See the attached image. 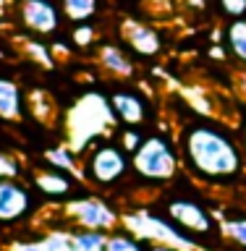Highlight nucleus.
Returning a JSON list of instances; mask_svg holds the SVG:
<instances>
[{
	"instance_id": "obj_25",
	"label": "nucleus",
	"mask_w": 246,
	"mask_h": 251,
	"mask_svg": "<svg viewBox=\"0 0 246 251\" xmlns=\"http://www.w3.org/2000/svg\"><path fill=\"white\" fill-rule=\"evenodd\" d=\"M141 243H144V251H184L181 246L168 243V241H144L141 238Z\"/></svg>"
},
{
	"instance_id": "obj_17",
	"label": "nucleus",
	"mask_w": 246,
	"mask_h": 251,
	"mask_svg": "<svg viewBox=\"0 0 246 251\" xmlns=\"http://www.w3.org/2000/svg\"><path fill=\"white\" fill-rule=\"evenodd\" d=\"M105 251H144V243H141L139 235H134L129 227L121 225V227L108 233Z\"/></svg>"
},
{
	"instance_id": "obj_11",
	"label": "nucleus",
	"mask_w": 246,
	"mask_h": 251,
	"mask_svg": "<svg viewBox=\"0 0 246 251\" xmlns=\"http://www.w3.org/2000/svg\"><path fill=\"white\" fill-rule=\"evenodd\" d=\"M97 66H100L102 74L110 76V78H131L137 74V66H134L131 55L115 42L97 45Z\"/></svg>"
},
{
	"instance_id": "obj_15",
	"label": "nucleus",
	"mask_w": 246,
	"mask_h": 251,
	"mask_svg": "<svg viewBox=\"0 0 246 251\" xmlns=\"http://www.w3.org/2000/svg\"><path fill=\"white\" fill-rule=\"evenodd\" d=\"M45 162L50 168H58L63 173H71V176L82 178V168H79V152L71 144H60V147H50L45 152Z\"/></svg>"
},
{
	"instance_id": "obj_22",
	"label": "nucleus",
	"mask_w": 246,
	"mask_h": 251,
	"mask_svg": "<svg viewBox=\"0 0 246 251\" xmlns=\"http://www.w3.org/2000/svg\"><path fill=\"white\" fill-rule=\"evenodd\" d=\"M218 8H220V13L231 21L246 16V0H218Z\"/></svg>"
},
{
	"instance_id": "obj_14",
	"label": "nucleus",
	"mask_w": 246,
	"mask_h": 251,
	"mask_svg": "<svg viewBox=\"0 0 246 251\" xmlns=\"http://www.w3.org/2000/svg\"><path fill=\"white\" fill-rule=\"evenodd\" d=\"M223 45L236 60L246 68V16L236 21H228L223 29Z\"/></svg>"
},
{
	"instance_id": "obj_16",
	"label": "nucleus",
	"mask_w": 246,
	"mask_h": 251,
	"mask_svg": "<svg viewBox=\"0 0 246 251\" xmlns=\"http://www.w3.org/2000/svg\"><path fill=\"white\" fill-rule=\"evenodd\" d=\"M63 21L71 24H86L89 19H94L100 8V0H58Z\"/></svg>"
},
{
	"instance_id": "obj_10",
	"label": "nucleus",
	"mask_w": 246,
	"mask_h": 251,
	"mask_svg": "<svg viewBox=\"0 0 246 251\" xmlns=\"http://www.w3.org/2000/svg\"><path fill=\"white\" fill-rule=\"evenodd\" d=\"M121 39L126 42V47L139 55V58H147L152 60L163 52V37L149 26L144 21H137V19H126L121 24Z\"/></svg>"
},
{
	"instance_id": "obj_3",
	"label": "nucleus",
	"mask_w": 246,
	"mask_h": 251,
	"mask_svg": "<svg viewBox=\"0 0 246 251\" xmlns=\"http://www.w3.org/2000/svg\"><path fill=\"white\" fill-rule=\"evenodd\" d=\"M131 176V154L108 139H94L86 144L82 157V180L94 191H110Z\"/></svg>"
},
{
	"instance_id": "obj_1",
	"label": "nucleus",
	"mask_w": 246,
	"mask_h": 251,
	"mask_svg": "<svg viewBox=\"0 0 246 251\" xmlns=\"http://www.w3.org/2000/svg\"><path fill=\"white\" fill-rule=\"evenodd\" d=\"M181 165L194 180L204 186H231L244 170L246 160L239 139L215 121H191L181 126L178 133Z\"/></svg>"
},
{
	"instance_id": "obj_26",
	"label": "nucleus",
	"mask_w": 246,
	"mask_h": 251,
	"mask_svg": "<svg viewBox=\"0 0 246 251\" xmlns=\"http://www.w3.org/2000/svg\"><path fill=\"white\" fill-rule=\"evenodd\" d=\"M239 144H241L244 160H246V118H244V123H241V136H239Z\"/></svg>"
},
{
	"instance_id": "obj_4",
	"label": "nucleus",
	"mask_w": 246,
	"mask_h": 251,
	"mask_svg": "<svg viewBox=\"0 0 246 251\" xmlns=\"http://www.w3.org/2000/svg\"><path fill=\"white\" fill-rule=\"evenodd\" d=\"M163 215L173 220L181 230H186L189 235H194L196 241H207V238H218L220 233V223L218 217L210 212V207H204L202 201L191 199V196H168V199L163 201Z\"/></svg>"
},
{
	"instance_id": "obj_20",
	"label": "nucleus",
	"mask_w": 246,
	"mask_h": 251,
	"mask_svg": "<svg viewBox=\"0 0 246 251\" xmlns=\"http://www.w3.org/2000/svg\"><path fill=\"white\" fill-rule=\"evenodd\" d=\"M24 47H27V52L31 55L34 60H42V66H55V55H53V47L50 45H45V42H39V39H27L24 42Z\"/></svg>"
},
{
	"instance_id": "obj_9",
	"label": "nucleus",
	"mask_w": 246,
	"mask_h": 251,
	"mask_svg": "<svg viewBox=\"0 0 246 251\" xmlns=\"http://www.w3.org/2000/svg\"><path fill=\"white\" fill-rule=\"evenodd\" d=\"M110 113L123 128H141L149 121V100L137 89H115L108 97Z\"/></svg>"
},
{
	"instance_id": "obj_24",
	"label": "nucleus",
	"mask_w": 246,
	"mask_h": 251,
	"mask_svg": "<svg viewBox=\"0 0 246 251\" xmlns=\"http://www.w3.org/2000/svg\"><path fill=\"white\" fill-rule=\"evenodd\" d=\"M13 251H60V249L47 238V241H34V243H21V246H16Z\"/></svg>"
},
{
	"instance_id": "obj_18",
	"label": "nucleus",
	"mask_w": 246,
	"mask_h": 251,
	"mask_svg": "<svg viewBox=\"0 0 246 251\" xmlns=\"http://www.w3.org/2000/svg\"><path fill=\"white\" fill-rule=\"evenodd\" d=\"M220 233H223L225 241H231L233 246L246 251V215L225 217L223 223H220Z\"/></svg>"
},
{
	"instance_id": "obj_2",
	"label": "nucleus",
	"mask_w": 246,
	"mask_h": 251,
	"mask_svg": "<svg viewBox=\"0 0 246 251\" xmlns=\"http://www.w3.org/2000/svg\"><path fill=\"white\" fill-rule=\"evenodd\" d=\"M178 141L165 131L144 133L137 152L131 154V173L147 186H168L181 173Z\"/></svg>"
},
{
	"instance_id": "obj_7",
	"label": "nucleus",
	"mask_w": 246,
	"mask_h": 251,
	"mask_svg": "<svg viewBox=\"0 0 246 251\" xmlns=\"http://www.w3.org/2000/svg\"><path fill=\"white\" fill-rule=\"evenodd\" d=\"M39 196L21 178L0 180V225L27 223L39 212Z\"/></svg>"
},
{
	"instance_id": "obj_21",
	"label": "nucleus",
	"mask_w": 246,
	"mask_h": 251,
	"mask_svg": "<svg viewBox=\"0 0 246 251\" xmlns=\"http://www.w3.org/2000/svg\"><path fill=\"white\" fill-rule=\"evenodd\" d=\"M24 176V162L19 157L8 154L0 149V180H8V178H21Z\"/></svg>"
},
{
	"instance_id": "obj_12",
	"label": "nucleus",
	"mask_w": 246,
	"mask_h": 251,
	"mask_svg": "<svg viewBox=\"0 0 246 251\" xmlns=\"http://www.w3.org/2000/svg\"><path fill=\"white\" fill-rule=\"evenodd\" d=\"M27 115V94L19 81L0 76V118L3 121H21Z\"/></svg>"
},
{
	"instance_id": "obj_23",
	"label": "nucleus",
	"mask_w": 246,
	"mask_h": 251,
	"mask_svg": "<svg viewBox=\"0 0 246 251\" xmlns=\"http://www.w3.org/2000/svg\"><path fill=\"white\" fill-rule=\"evenodd\" d=\"M141 139H144V131H141V128H123L118 144H121L129 154H134V152H137V147L141 144Z\"/></svg>"
},
{
	"instance_id": "obj_5",
	"label": "nucleus",
	"mask_w": 246,
	"mask_h": 251,
	"mask_svg": "<svg viewBox=\"0 0 246 251\" xmlns=\"http://www.w3.org/2000/svg\"><path fill=\"white\" fill-rule=\"evenodd\" d=\"M63 217L68 220V225L89 227V230L110 233L121 227V212L97 194H76L63 204Z\"/></svg>"
},
{
	"instance_id": "obj_13",
	"label": "nucleus",
	"mask_w": 246,
	"mask_h": 251,
	"mask_svg": "<svg viewBox=\"0 0 246 251\" xmlns=\"http://www.w3.org/2000/svg\"><path fill=\"white\" fill-rule=\"evenodd\" d=\"M63 233H66V251H105V241H108L105 230L68 225Z\"/></svg>"
},
{
	"instance_id": "obj_6",
	"label": "nucleus",
	"mask_w": 246,
	"mask_h": 251,
	"mask_svg": "<svg viewBox=\"0 0 246 251\" xmlns=\"http://www.w3.org/2000/svg\"><path fill=\"white\" fill-rule=\"evenodd\" d=\"M16 24L31 37H50L60 29L63 13L58 0H13Z\"/></svg>"
},
{
	"instance_id": "obj_8",
	"label": "nucleus",
	"mask_w": 246,
	"mask_h": 251,
	"mask_svg": "<svg viewBox=\"0 0 246 251\" xmlns=\"http://www.w3.org/2000/svg\"><path fill=\"white\" fill-rule=\"evenodd\" d=\"M76 176H71V173H63L58 168H50V165H45V168H37L31 173V188H34V194L39 199H47V201H63L66 204L68 199H74L76 196Z\"/></svg>"
},
{
	"instance_id": "obj_19",
	"label": "nucleus",
	"mask_w": 246,
	"mask_h": 251,
	"mask_svg": "<svg viewBox=\"0 0 246 251\" xmlns=\"http://www.w3.org/2000/svg\"><path fill=\"white\" fill-rule=\"evenodd\" d=\"M71 42H74V47H79V50H86V47H92L94 42H97V26H94L92 21H86V24H74V31H71Z\"/></svg>"
}]
</instances>
